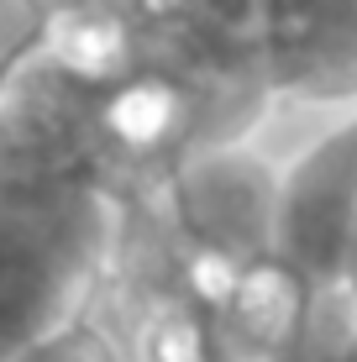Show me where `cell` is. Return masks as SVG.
Listing matches in <instances>:
<instances>
[{
    "label": "cell",
    "instance_id": "1",
    "mask_svg": "<svg viewBox=\"0 0 357 362\" xmlns=\"http://www.w3.org/2000/svg\"><path fill=\"white\" fill-rule=\"evenodd\" d=\"M121 210L116 199H37L0 184V362L100 305Z\"/></svg>",
    "mask_w": 357,
    "mask_h": 362
},
{
    "label": "cell",
    "instance_id": "2",
    "mask_svg": "<svg viewBox=\"0 0 357 362\" xmlns=\"http://www.w3.org/2000/svg\"><path fill=\"white\" fill-rule=\"evenodd\" d=\"M0 184L37 199H116L131 205L100 121V95L27 53L0 74Z\"/></svg>",
    "mask_w": 357,
    "mask_h": 362
},
{
    "label": "cell",
    "instance_id": "3",
    "mask_svg": "<svg viewBox=\"0 0 357 362\" xmlns=\"http://www.w3.org/2000/svg\"><path fill=\"white\" fill-rule=\"evenodd\" d=\"M279 184L284 163L263 142L200 147L158 184L153 205L184 247L221 252L231 263H257L274 252Z\"/></svg>",
    "mask_w": 357,
    "mask_h": 362
},
{
    "label": "cell",
    "instance_id": "4",
    "mask_svg": "<svg viewBox=\"0 0 357 362\" xmlns=\"http://www.w3.org/2000/svg\"><path fill=\"white\" fill-rule=\"evenodd\" d=\"M357 252V110L284 158L274 257L310 289H347Z\"/></svg>",
    "mask_w": 357,
    "mask_h": 362
},
{
    "label": "cell",
    "instance_id": "5",
    "mask_svg": "<svg viewBox=\"0 0 357 362\" xmlns=\"http://www.w3.org/2000/svg\"><path fill=\"white\" fill-rule=\"evenodd\" d=\"M279 105L357 110V0H257Z\"/></svg>",
    "mask_w": 357,
    "mask_h": 362
},
{
    "label": "cell",
    "instance_id": "6",
    "mask_svg": "<svg viewBox=\"0 0 357 362\" xmlns=\"http://www.w3.org/2000/svg\"><path fill=\"white\" fill-rule=\"evenodd\" d=\"M32 58L79 90L105 95L142 69V37L121 0H53L37 16Z\"/></svg>",
    "mask_w": 357,
    "mask_h": 362
},
{
    "label": "cell",
    "instance_id": "7",
    "mask_svg": "<svg viewBox=\"0 0 357 362\" xmlns=\"http://www.w3.org/2000/svg\"><path fill=\"white\" fill-rule=\"evenodd\" d=\"M315 299H321V289H310L284 257L268 252L257 263H247L231 299L216 315L226 357L231 362H289L300 352L305 331H310Z\"/></svg>",
    "mask_w": 357,
    "mask_h": 362
},
{
    "label": "cell",
    "instance_id": "8",
    "mask_svg": "<svg viewBox=\"0 0 357 362\" xmlns=\"http://www.w3.org/2000/svg\"><path fill=\"white\" fill-rule=\"evenodd\" d=\"M16 362H131V357H127V346H121L116 326H110L100 315V305H95V310H84L79 320H69V326H58L53 336H42V341Z\"/></svg>",
    "mask_w": 357,
    "mask_h": 362
},
{
    "label": "cell",
    "instance_id": "9",
    "mask_svg": "<svg viewBox=\"0 0 357 362\" xmlns=\"http://www.w3.org/2000/svg\"><path fill=\"white\" fill-rule=\"evenodd\" d=\"M347 289H352V299H357V252H352V273H347Z\"/></svg>",
    "mask_w": 357,
    "mask_h": 362
},
{
    "label": "cell",
    "instance_id": "10",
    "mask_svg": "<svg viewBox=\"0 0 357 362\" xmlns=\"http://www.w3.org/2000/svg\"><path fill=\"white\" fill-rule=\"evenodd\" d=\"M347 362H357V341H352V357H347Z\"/></svg>",
    "mask_w": 357,
    "mask_h": 362
}]
</instances>
